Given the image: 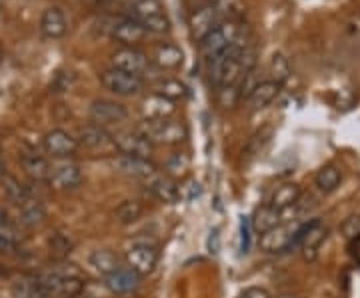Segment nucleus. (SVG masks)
Masks as SVG:
<instances>
[{
	"mask_svg": "<svg viewBox=\"0 0 360 298\" xmlns=\"http://www.w3.org/2000/svg\"><path fill=\"white\" fill-rule=\"evenodd\" d=\"M139 132H142L153 144H167V146H174V144H182L188 136L186 127L174 120V118H167V120H142L139 127Z\"/></svg>",
	"mask_w": 360,
	"mask_h": 298,
	"instance_id": "1",
	"label": "nucleus"
},
{
	"mask_svg": "<svg viewBox=\"0 0 360 298\" xmlns=\"http://www.w3.org/2000/svg\"><path fill=\"white\" fill-rule=\"evenodd\" d=\"M101 84L116 96H136L144 91V80L136 74H129L116 68H106L101 72Z\"/></svg>",
	"mask_w": 360,
	"mask_h": 298,
	"instance_id": "2",
	"label": "nucleus"
},
{
	"mask_svg": "<svg viewBox=\"0 0 360 298\" xmlns=\"http://www.w3.org/2000/svg\"><path fill=\"white\" fill-rule=\"evenodd\" d=\"M112 146L120 155L136 156V158H153V153H155V144L139 130L112 132Z\"/></svg>",
	"mask_w": 360,
	"mask_h": 298,
	"instance_id": "3",
	"label": "nucleus"
},
{
	"mask_svg": "<svg viewBox=\"0 0 360 298\" xmlns=\"http://www.w3.org/2000/svg\"><path fill=\"white\" fill-rule=\"evenodd\" d=\"M89 117L92 124L98 127H115V124H122L129 118V108L124 104L116 103V101H108V98H98L92 101L89 108Z\"/></svg>",
	"mask_w": 360,
	"mask_h": 298,
	"instance_id": "4",
	"label": "nucleus"
},
{
	"mask_svg": "<svg viewBox=\"0 0 360 298\" xmlns=\"http://www.w3.org/2000/svg\"><path fill=\"white\" fill-rule=\"evenodd\" d=\"M324 238H326L324 224L321 221H312L296 231L292 247H300L304 260H314L319 257V248L324 242Z\"/></svg>",
	"mask_w": 360,
	"mask_h": 298,
	"instance_id": "5",
	"label": "nucleus"
},
{
	"mask_svg": "<svg viewBox=\"0 0 360 298\" xmlns=\"http://www.w3.org/2000/svg\"><path fill=\"white\" fill-rule=\"evenodd\" d=\"M124 259L130 271H134L139 276H148L155 273L158 264V250L148 242H134L132 247H129Z\"/></svg>",
	"mask_w": 360,
	"mask_h": 298,
	"instance_id": "6",
	"label": "nucleus"
},
{
	"mask_svg": "<svg viewBox=\"0 0 360 298\" xmlns=\"http://www.w3.org/2000/svg\"><path fill=\"white\" fill-rule=\"evenodd\" d=\"M110 66L116 70H122V72H129V74H136L142 77L148 66H150V58L139 48H132V46H120L118 51L110 54Z\"/></svg>",
	"mask_w": 360,
	"mask_h": 298,
	"instance_id": "7",
	"label": "nucleus"
},
{
	"mask_svg": "<svg viewBox=\"0 0 360 298\" xmlns=\"http://www.w3.org/2000/svg\"><path fill=\"white\" fill-rule=\"evenodd\" d=\"M84 181V172L80 169V164L77 162H60L56 167H52L51 184L52 190L56 193H68V190H77L78 186Z\"/></svg>",
	"mask_w": 360,
	"mask_h": 298,
	"instance_id": "8",
	"label": "nucleus"
},
{
	"mask_svg": "<svg viewBox=\"0 0 360 298\" xmlns=\"http://www.w3.org/2000/svg\"><path fill=\"white\" fill-rule=\"evenodd\" d=\"M42 148L52 158H68V156L77 155L80 144H78V141L70 132H66L63 129H54L44 134Z\"/></svg>",
	"mask_w": 360,
	"mask_h": 298,
	"instance_id": "9",
	"label": "nucleus"
},
{
	"mask_svg": "<svg viewBox=\"0 0 360 298\" xmlns=\"http://www.w3.org/2000/svg\"><path fill=\"white\" fill-rule=\"evenodd\" d=\"M112 167L118 174L129 176V179H139V181H146L148 176L158 172L153 158H136V156L127 155H118L112 158Z\"/></svg>",
	"mask_w": 360,
	"mask_h": 298,
	"instance_id": "10",
	"label": "nucleus"
},
{
	"mask_svg": "<svg viewBox=\"0 0 360 298\" xmlns=\"http://www.w3.org/2000/svg\"><path fill=\"white\" fill-rule=\"evenodd\" d=\"M220 22V14L219 8L214 4H206L202 8L191 13V18H188V28H191V37L193 40H196L198 44L214 30V26Z\"/></svg>",
	"mask_w": 360,
	"mask_h": 298,
	"instance_id": "11",
	"label": "nucleus"
},
{
	"mask_svg": "<svg viewBox=\"0 0 360 298\" xmlns=\"http://www.w3.org/2000/svg\"><path fill=\"white\" fill-rule=\"evenodd\" d=\"M110 37L120 46H132V48H136L142 40L148 37V32H146V28L139 20H134L132 16H124V18L116 20L115 25L110 26Z\"/></svg>",
	"mask_w": 360,
	"mask_h": 298,
	"instance_id": "12",
	"label": "nucleus"
},
{
	"mask_svg": "<svg viewBox=\"0 0 360 298\" xmlns=\"http://www.w3.org/2000/svg\"><path fill=\"white\" fill-rule=\"evenodd\" d=\"M40 34L49 40H60L68 32V20L63 8L58 6H49L40 16Z\"/></svg>",
	"mask_w": 360,
	"mask_h": 298,
	"instance_id": "13",
	"label": "nucleus"
},
{
	"mask_svg": "<svg viewBox=\"0 0 360 298\" xmlns=\"http://www.w3.org/2000/svg\"><path fill=\"white\" fill-rule=\"evenodd\" d=\"M142 285V276L130 271L129 266L127 268H118L116 273H112L110 276L104 278V286L116 294V297H127V294H134Z\"/></svg>",
	"mask_w": 360,
	"mask_h": 298,
	"instance_id": "14",
	"label": "nucleus"
},
{
	"mask_svg": "<svg viewBox=\"0 0 360 298\" xmlns=\"http://www.w3.org/2000/svg\"><path fill=\"white\" fill-rule=\"evenodd\" d=\"M179 106L176 103L168 101L165 96L150 92L148 96H144L141 103V112L144 120H167L176 115Z\"/></svg>",
	"mask_w": 360,
	"mask_h": 298,
	"instance_id": "15",
	"label": "nucleus"
},
{
	"mask_svg": "<svg viewBox=\"0 0 360 298\" xmlns=\"http://www.w3.org/2000/svg\"><path fill=\"white\" fill-rule=\"evenodd\" d=\"M296 231L290 224H278L276 228H272L269 233L260 234V250L262 252H283L292 248V240H295Z\"/></svg>",
	"mask_w": 360,
	"mask_h": 298,
	"instance_id": "16",
	"label": "nucleus"
},
{
	"mask_svg": "<svg viewBox=\"0 0 360 298\" xmlns=\"http://www.w3.org/2000/svg\"><path fill=\"white\" fill-rule=\"evenodd\" d=\"M146 190L150 193V196H155L156 200H160V202H176L179 200V186H176V182L172 176H168V174H160V172H155L153 176H148L146 181Z\"/></svg>",
	"mask_w": 360,
	"mask_h": 298,
	"instance_id": "17",
	"label": "nucleus"
},
{
	"mask_svg": "<svg viewBox=\"0 0 360 298\" xmlns=\"http://www.w3.org/2000/svg\"><path fill=\"white\" fill-rule=\"evenodd\" d=\"M77 141L80 146H86L89 150H104V148L112 146V132H108L98 124H86L78 130Z\"/></svg>",
	"mask_w": 360,
	"mask_h": 298,
	"instance_id": "18",
	"label": "nucleus"
},
{
	"mask_svg": "<svg viewBox=\"0 0 360 298\" xmlns=\"http://www.w3.org/2000/svg\"><path fill=\"white\" fill-rule=\"evenodd\" d=\"M20 164L25 169L26 176L32 182H49L51 179L52 167L46 156L39 155V153H25L20 156Z\"/></svg>",
	"mask_w": 360,
	"mask_h": 298,
	"instance_id": "19",
	"label": "nucleus"
},
{
	"mask_svg": "<svg viewBox=\"0 0 360 298\" xmlns=\"http://www.w3.org/2000/svg\"><path fill=\"white\" fill-rule=\"evenodd\" d=\"M302 196V188L296 184V182H283L281 186H276L272 190V195L269 198V205L281 212H286L288 208H292L298 205Z\"/></svg>",
	"mask_w": 360,
	"mask_h": 298,
	"instance_id": "20",
	"label": "nucleus"
},
{
	"mask_svg": "<svg viewBox=\"0 0 360 298\" xmlns=\"http://www.w3.org/2000/svg\"><path fill=\"white\" fill-rule=\"evenodd\" d=\"M150 63L158 66V68H162V70H176L184 63V54L176 44L162 42V44L155 46Z\"/></svg>",
	"mask_w": 360,
	"mask_h": 298,
	"instance_id": "21",
	"label": "nucleus"
},
{
	"mask_svg": "<svg viewBox=\"0 0 360 298\" xmlns=\"http://www.w3.org/2000/svg\"><path fill=\"white\" fill-rule=\"evenodd\" d=\"M18 221L26 228H34V226H40L42 222L46 221V207L40 198H26L25 202L18 207Z\"/></svg>",
	"mask_w": 360,
	"mask_h": 298,
	"instance_id": "22",
	"label": "nucleus"
},
{
	"mask_svg": "<svg viewBox=\"0 0 360 298\" xmlns=\"http://www.w3.org/2000/svg\"><path fill=\"white\" fill-rule=\"evenodd\" d=\"M89 264L92 266L94 273H98L104 278L120 268V260H118V257H116L110 248H98V250H94L89 257Z\"/></svg>",
	"mask_w": 360,
	"mask_h": 298,
	"instance_id": "23",
	"label": "nucleus"
},
{
	"mask_svg": "<svg viewBox=\"0 0 360 298\" xmlns=\"http://www.w3.org/2000/svg\"><path fill=\"white\" fill-rule=\"evenodd\" d=\"M281 94V84L274 82V80H260L258 86L252 92V96L248 98L250 108L252 110H260V108H266L276 96Z\"/></svg>",
	"mask_w": 360,
	"mask_h": 298,
	"instance_id": "24",
	"label": "nucleus"
},
{
	"mask_svg": "<svg viewBox=\"0 0 360 298\" xmlns=\"http://www.w3.org/2000/svg\"><path fill=\"white\" fill-rule=\"evenodd\" d=\"M278 224H283V212L272 208L270 205H264V207L258 208L257 212H255V216H252V228L258 234L269 233L272 228H276Z\"/></svg>",
	"mask_w": 360,
	"mask_h": 298,
	"instance_id": "25",
	"label": "nucleus"
},
{
	"mask_svg": "<svg viewBox=\"0 0 360 298\" xmlns=\"http://www.w3.org/2000/svg\"><path fill=\"white\" fill-rule=\"evenodd\" d=\"M13 292L16 298H46L37 274H22L13 283Z\"/></svg>",
	"mask_w": 360,
	"mask_h": 298,
	"instance_id": "26",
	"label": "nucleus"
},
{
	"mask_svg": "<svg viewBox=\"0 0 360 298\" xmlns=\"http://www.w3.org/2000/svg\"><path fill=\"white\" fill-rule=\"evenodd\" d=\"M340 182H342V170L338 169L336 164H324V167L316 172V176H314L316 188H319L321 193H324V195L335 193L336 188L340 186Z\"/></svg>",
	"mask_w": 360,
	"mask_h": 298,
	"instance_id": "27",
	"label": "nucleus"
},
{
	"mask_svg": "<svg viewBox=\"0 0 360 298\" xmlns=\"http://www.w3.org/2000/svg\"><path fill=\"white\" fill-rule=\"evenodd\" d=\"M0 188H2L4 196H6L13 205H16V207H20L26 198H30V196H32L30 193H28V188H26L25 184L18 181L16 176L8 174V172L0 179Z\"/></svg>",
	"mask_w": 360,
	"mask_h": 298,
	"instance_id": "28",
	"label": "nucleus"
},
{
	"mask_svg": "<svg viewBox=\"0 0 360 298\" xmlns=\"http://www.w3.org/2000/svg\"><path fill=\"white\" fill-rule=\"evenodd\" d=\"M144 205L136 198H129V200H122L115 210V221L118 224H132V222L141 221L144 216Z\"/></svg>",
	"mask_w": 360,
	"mask_h": 298,
	"instance_id": "29",
	"label": "nucleus"
},
{
	"mask_svg": "<svg viewBox=\"0 0 360 298\" xmlns=\"http://www.w3.org/2000/svg\"><path fill=\"white\" fill-rule=\"evenodd\" d=\"M156 94H160V96H165L168 101H172V103H179V101H184L186 98V94H188V89H186V84L184 82H180L176 78H162V80H158L155 84V91Z\"/></svg>",
	"mask_w": 360,
	"mask_h": 298,
	"instance_id": "30",
	"label": "nucleus"
},
{
	"mask_svg": "<svg viewBox=\"0 0 360 298\" xmlns=\"http://www.w3.org/2000/svg\"><path fill=\"white\" fill-rule=\"evenodd\" d=\"M130 11H132V18L142 22L146 18H153V16L165 13V6L160 0H134Z\"/></svg>",
	"mask_w": 360,
	"mask_h": 298,
	"instance_id": "31",
	"label": "nucleus"
},
{
	"mask_svg": "<svg viewBox=\"0 0 360 298\" xmlns=\"http://www.w3.org/2000/svg\"><path fill=\"white\" fill-rule=\"evenodd\" d=\"M290 72H292V68H290V60L284 56L283 52H276V54H272V58H270V65H269V80H274V82H278L281 86H283L284 82L288 80L290 77Z\"/></svg>",
	"mask_w": 360,
	"mask_h": 298,
	"instance_id": "32",
	"label": "nucleus"
},
{
	"mask_svg": "<svg viewBox=\"0 0 360 298\" xmlns=\"http://www.w3.org/2000/svg\"><path fill=\"white\" fill-rule=\"evenodd\" d=\"M191 169V160L184 153H174L168 156L167 160V174L172 179H182Z\"/></svg>",
	"mask_w": 360,
	"mask_h": 298,
	"instance_id": "33",
	"label": "nucleus"
},
{
	"mask_svg": "<svg viewBox=\"0 0 360 298\" xmlns=\"http://www.w3.org/2000/svg\"><path fill=\"white\" fill-rule=\"evenodd\" d=\"M49 247L51 250H54V254H58V257H66L72 247H75V242H72V238L65 233H54L49 238Z\"/></svg>",
	"mask_w": 360,
	"mask_h": 298,
	"instance_id": "34",
	"label": "nucleus"
},
{
	"mask_svg": "<svg viewBox=\"0 0 360 298\" xmlns=\"http://www.w3.org/2000/svg\"><path fill=\"white\" fill-rule=\"evenodd\" d=\"M141 25L146 28V32H155V34H167L170 30V20H168V16L165 13L153 16V18H146V20H142Z\"/></svg>",
	"mask_w": 360,
	"mask_h": 298,
	"instance_id": "35",
	"label": "nucleus"
},
{
	"mask_svg": "<svg viewBox=\"0 0 360 298\" xmlns=\"http://www.w3.org/2000/svg\"><path fill=\"white\" fill-rule=\"evenodd\" d=\"M240 103V92L238 86H220L219 89V104L222 108H234Z\"/></svg>",
	"mask_w": 360,
	"mask_h": 298,
	"instance_id": "36",
	"label": "nucleus"
},
{
	"mask_svg": "<svg viewBox=\"0 0 360 298\" xmlns=\"http://www.w3.org/2000/svg\"><path fill=\"white\" fill-rule=\"evenodd\" d=\"M258 80L257 78V70H252V72H246L243 80L238 82V92H240V101H248L250 96H252V92L258 86Z\"/></svg>",
	"mask_w": 360,
	"mask_h": 298,
	"instance_id": "37",
	"label": "nucleus"
},
{
	"mask_svg": "<svg viewBox=\"0 0 360 298\" xmlns=\"http://www.w3.org/2000/svg\"><path fill=\"white\" fill-rule=\"evenodd\" d=\"M340 233H342V236L347 240H356V238H360V216L352 214V216L345 219V222L340 224Z\"/></svg>",
	"mask_w": 360,
	"mask_h": 298,
	"instance_id": "38",
	"label": "nucleus"
},
{
	"mask_svg": "<svg viewBox=\"0 0 360 298\" xmlns=\"http://www.w3.org/2000/svg\"><path fill=\"white\" fill-rule=\"evenodd\" d=\"M238 298H270V292L266 288H260V286H248L240 292Z\"/></svg>",
	"mask_w": 360,
	"mask_h": 298,
	"instance_id": "39",
	"label": "nucleus"
},
{
	"mask_svg": "<svg viewBox=\"0 0 360 298\" xmlns=\"http://www.w3.org/2000/svg\"><path fill=\"white\" fill-rule=\"evenodd\" d=\"M6 174V160H4V156L0 155V179Z\"/></svg>",
	"mask_w": 360,
	"mask_h": 298,
	"instance_id": "40",
	"label": "nucleus"
},
{
	"mask_svg": "<svg viewBox=\"0 0 360 298\" xmlns=\"http://www.w3.org/2000/svg\"><path fill=\"white\" fill-rule=\"evenodd\" d=\"M0 248H11V242L6 238H2V236H0Z\"/></svg>",
	"mask_w": 360,
	"mask_h": 298,
	"instance_id": "41",
	"label": "nucleus"
},
{
	"mask_svg": "<svg viewBox=\"0 0 360 298\" xmlns=\"http://www.w3.org/2000/svg\"><path fill=\"white\" fill-rule=\"evenodd\" d=\"M4 60V48H2V44H0V63Z\"/></svg>",
	"mask_w": 360,
	"mask_h": 298,
	"instance_id": "42",
	"label": "nucleus"
},
{
	"mask_svg": "<svg viewBox=\"0 0 360 298\" xmlns=\"http://www.w3.org/2000/svg\"><path fill=\"white\" fill-rule=\"evenodd\" d=\"M0 13H2V0H0Z\"/></svg>",
	"mask_w": 360,
	"mask_h": 298,
	"instance_id": "43",
	"label": "nucleus"
},
{
	"mask_svg": "<svg viewBox=\"0 0 360 298\" xmlns=\"http://www.w3.org/2000/svg\"><path fill=\"white\" fill-rule=\"evenodd\" d=\"M281 298H295V297H281Z\"/></svg>",
	"mask_w": 360,
	"mask_h": 298,
	"instance_id": "44",
	"label": "nucleus"
}]
</instances>
